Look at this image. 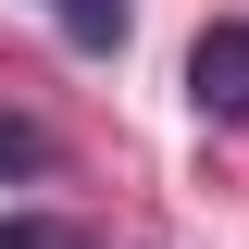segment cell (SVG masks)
Masks as SVG:
<instances>
[{
	"label": "cell",
	"instance_id": "cell-4",
	"mask_svg": "<svg viewBox=\"0 0 249 249\" xmlns=\"http://www.w3.org/2000/svg\"><path fill=\"white\" fill-rule=\"evenodd\" d=\"M0 249H88L75 224H0Z\"/></svg>",
	"mask_w": 249,
	"mask_h": 249
},
{
	"label": "cell",
	"instance_id": "cell-2",
	"mask_svg": "<svg viewBox=\"0 0 249 249\" xmlns=\"http://www.w3.org/2000/svg\"><path fill=\"white\" fill-rule=\"evenodd\" d=\"M62 25H75V50H124V0H50Z\"/></svg>",
	"mask_w": 249,
	"mask_h": 249
},
{
	"label": "cell",
	"instance_id": "cell-3",
	"mask_svg": "<svg viewBox=\"0 0 249 249\" xmlns=\"http://www.w3.org/2000/svg\"><path fill=\"white\" fill-rule=\"evenodd\" d=\"M0 175H50V137H37L25 112H0Z\"/></svg>",
	"mask_w": 249,
	"mask_h": 249
},
{
	"label": "cell",
	"instance_id": "cell-1",
	"mask_svg": "<svg viewBox=\"0 0 249 249\" xmlns=\"http://www.w3.org/2000/svg\"><path fill=\"white\" fill-rule=\"evenodd\" d=\"M187 100L212 124H249V25H199V50H187Z\"/></svg>",
	"mask_w": 249,
	"mask_h": 249
}]
</instances>
